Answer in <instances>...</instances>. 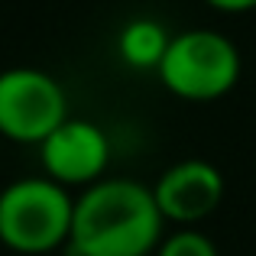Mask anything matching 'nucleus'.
Instances as JSON below:
<instances>
[{"label":"nucleus","instance_id":"obj_3","mask_svg":"<svg viewBox=\"0 0 256 256\" xmlns=\"http://www.w3.org/2000/svg\"><path fill=\"white\" fill-rule=\"evenodd\" d=\"M244 56L240 46L227 32L192 26L172 32L166 58L159 62L156 78L172 98L188 104H211L220 100L240 84Z\"/></svg>","mask_w":256,"mask_h":256},{"label":"nucleus","instance_id":"obj_7","mask_svg":"<svg viewBox=\"0 0 256 256\" xmlns=\"http://www.w3.org/2000/svg\"><path fill=\"white\" fill-rule=\"evenodd\" d=\"M172 42V32L156 16H133L117 32V58L133 72H156L166 58V49Z\"/></svg>","mask_w":256,"mask_h":256},{"label":"nucleus","instance_id":"obj_5","mask_svg":"<svg viewBox=\"0 0 256 256\" xmlns=\"http://www.w3.org/2000/svg\"><path fill=\"white\" fill-rule=\"evenodd\" d=\"M39 152V172L49 175L52 182L65 185L68 192H84L107 178L114 159L110 133L91 117H68L58 130H52Z\"/></svg>","mask_w":256,"mask_h":256},{"label":"nucleus","instance_id":"obj_9","mask_svg":"<svg viewBox=\"0 0 256 256\" xmlns=\"http://www.w3.org/2000/svg\"><path fill=\"white\" fill-rule=\"evenodd\" d=\"M204 6H211L214 13H224V16H244V13L256 10V0H201Z\"/></svg>","mask_w":256,"mask_h":256},{"label":"nucleus","instance_id":"obj_4","mask_svg":"<svg viewBox=\"0 0 256 256\" xmlns=\"http://www.w3.org/2000/svg\"><path fill=\"white\" fill-rule=\"evenodd\" d=\"M68 117V91L52 72L36 65H10L0 72V140L39 146Z\"/></svg>","mask_w":256,"mask_h":256},{"label":"nucleus","instance_id":"obj_8","mask_svg":"<svg viewBox=\"0 0 256 256\" xmlns=\"http://www.w3.org/2000/svg\"><path fill=\"white\" fill-rule=\"evenodd\" d=\"M152 256H220V250L201 227H169Z\"/></svg>","mask_w":256,"mask_h":256},{"label":"nucleus","instance_id":"obj_6","mask_svg":"<svg viewBox=\"0 0 256 256\" xmlns=\"http://www.w3.org/2000/svg\"><path fill=\"white\" fill-rule=\"evenodd\" d=\"M227 194L224 172L208 159H178L152 182V198L172 227H198Z\"/></svg>","mask_w":256,"mask_h":256},{"label":"nucleus","instance_id":"obj_1","mask_svg":"<svg viewBox=\"0 0 256 256\" xmlns=\"http://www.w3.org/2000/svg\"><path fill=\"white\" fill-rule=\"evenodd\" d=\"M166 224L152 185L107 175L75 194L68 256H152L162 244Z\"/></svg>","mask_w":256,"mask_h":256},{"label":"nucleus","instance_id":"obj_2","mask_svg":"<svg viewBox=\"0 0 256 256\" xmlns=\"http://www.w3.org/2000/svg\"><path fill=\"white\" fill-rule=\"evenodd\" d=\"M75 192L49 175H23L0 188V246L16 256H49L68 246Z\"/></svg>","mask_w":256,"mask_h":256}]
</instances>
